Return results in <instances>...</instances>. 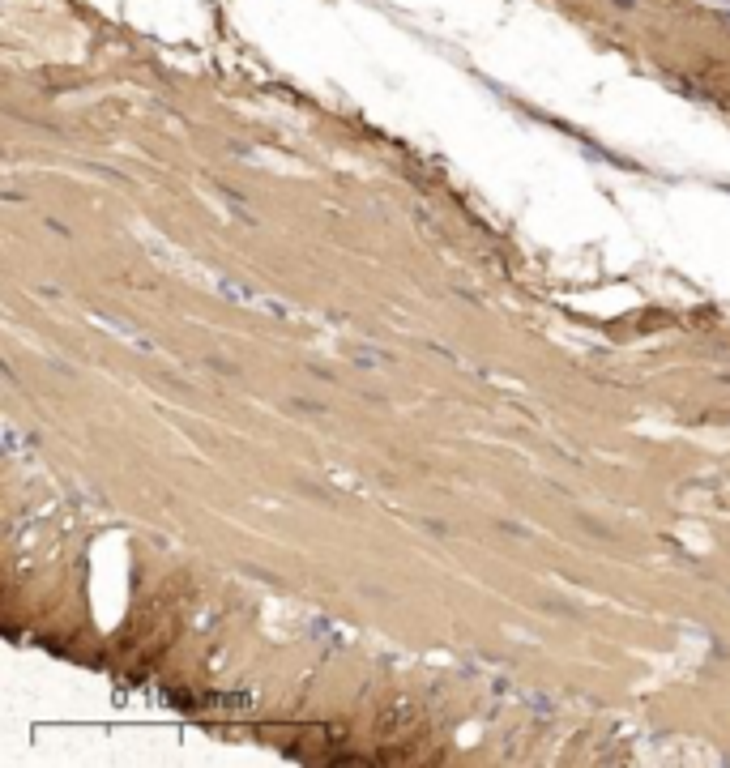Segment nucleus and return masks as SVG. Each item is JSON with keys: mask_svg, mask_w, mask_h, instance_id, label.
Segmentation results:
<instances>
[]
</instances>
